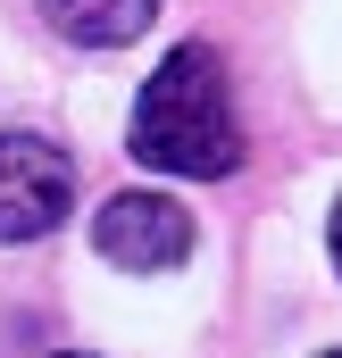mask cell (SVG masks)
<instances>
[{"label": "cell", "instance_id": "cell-1", "mask_svg": "<svg viewBox=\"0 0 342 358\" xmlns=\"http://www.w3.org/2000/svg\"><path fill=\"white\" fill-rule=\"evenodd\" d=\"M134 159L159 167V176H192L217 183L242 167V117H234V84H226V59L209 42H175L167 59L151 67V84L134 100V125H125Z\"/></svg>", "mask_w": 342, "mask_h": 358}, {"label": "cell", "instance_id": "cell-2", "mask_svg": "<svg viewBox=\"0 0 342 358\" xmlns=\"http://www.w3.org/2000/svg\"><path fill=\"white\" fill-rule=\"evenodd\" d=\"M76 208V159L50 134H0V242H42Z\"/></svg>", "mask_w": 342, "mask_h": 358}, {"label": "cell", "instance_id": "cell-3", "mask_svg": "<svg viewBox=\"0 0 342 358\" xmlns=\"http://www.w3.org/2000/svg\"><path fill=\"white\" fill-rule=\"evenodd\" d=\"M92 250L125 275H167L192 259V208H175L167 192H117L92 217Z\"/></svg>", "mask_w": 342, "mask_h": 358}, {"label": "cell", "instance_id": "cell-4", "mask_svg": "<svg viewBox=\"0 0 342 358\" xmlns=\"http://www.w3.org/2000/svg\"><path fill=\"white\" fill-rule=\"evenodd\" d=\"M159 0H42V25L67 34L76 50H125L134 34H151Z\"/></svg>", "mask_w": 342, "mask_h": 358}, {"label": "cell", "instance_id": "cell-5", "mask_svg": "<svg viewBox=\"0 0 342 358\" xmlns=\"http://www.w3.org/2000/svg\"><path fill=\"white\" fill-rule=\"evenodd\" d=\"M326 250H334V267H342V200H334V225H326Z\"/></svg>", "mask_w": 342, "mask_h": 358}, {"label": "cell", "instance_id": "cell-6", "mask_svg": "<svg viewBox=\"0 0 342 358\" xmlns=\"http://www.w3.org/2000/svg\"><path fill=\"white\" fill-rule=\"evenodd\" d=\"M59 358H84V350H59Z\"/></svg>", "mask_w": 342, "mask_h": 358}, {"label": "cell", "instance_id": "cell-7", "mask_svg": "<svg viewBox=\"0 0 342 358\" xmlns=\"http://www.w3.org/2000/svg\"><path fill=\"white\" fill-rule=\"evenodd\" d=\"M326 358H342V350H326Z\"/></svg>", "mask_w": 342, "mask_h": 358}]
</instances>
